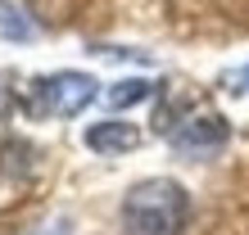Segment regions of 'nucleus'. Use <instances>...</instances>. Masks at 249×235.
Segmentation results:
<instances>
[{"instance_id":"1","label":"nucleus","mask_w":249,"mask_h":235,"mask_svg":"<svg viewBox=\"0 0 249 235\" xmlns=\"http://www.w3.org/2000/svg\"><path fill=\"white\" fill-rule=\"evenodd\" d=\"M123 235H181L190 222V195L181 181L145 176L123 195Z\"/></svg>"},{"instance_id":"2","label":"nucleus","mask_w":249,"mask_h":235,"mask_svg":"<svg viewBox=\"0 0 249 235\" xmlns=\"http://www.w3.org/2000/svg\"><path fill=\"white\" fill-rule=\"evenodd\" d=\"M154 127H159V136H163L181 158H209V154L222 150L227 136H231V127H227L222 113L195 109L190 100H172V104H163Z\"/></svg>"},{"instance_id":"3","label":"nucleus","mask_w":249,"mask_h":235,"mask_svg":"<svg viewBox=\"0 0 249 235\" xmlns=\"http://www.w3.org/2000/svg\"><path fill=\"white\" fill-rule=\"evenodd\" d=\"M95 77H86V72H50V77H36L32 86H27V113L32 118H72V113H82L86 104L95 100Z\"/></svg>"},{"instance_id":"4","label":"nucleus","mask_w":249,"mask_h":235,"mask_svg":"<svg viewBox=\"0 0 249 235\" xmlns=\"http://www.w3.org/2000/svg\"><path fill=\"white\" fill-rule=\"evenodd\" d=\"M136 145H141V131L131 122H118V118L86 127V150H95V154H131Z\"/></svg>"},{"instance_id":"5","label":"nucleus","mask_w":249,"mask_h":235,"mask_svg":"<svg viewBox=\"0 0 249 235\" xmlns=\"http://www.w3.org/2000/svg\"><path fill=\"white\" fill-rule=\"evenodd\" d=\"M0 36H9V41H32V36H36V27H32V18H27L18 5L0 0Z\"/></svg>"},{"instance_id":"6","label":"nucleus","mask_w":249,"mask_h":235,"mask_svg":"<svg viewBox=\"0 0 249 235\" xmlns=\"http://www.w3.org/2000/svg\"><path fill=\"white\" fill-rule=\"evenodd\" d=\"M154 95V82H141V77H127V82H118L109 91V104L113 109H131V104H141V100H150Z\"/></svg>"},{"instance_id":"7","label":"nucleus","mask_w":249,"mask_h":235,"mask_svg":"<svg viewBox=\"0 0 249 235\" xmlns=\"http://www.w3.org/2000/svg\"><path fill=\"white\" fill-rule=\"evenodd\" d=\"M222 86H227L231 95H245V91H249V64H245V68H236V72H227Z\"/></svg>"},{"instance_id":"8","label":"nucleus","mask_w":249,"mask_h":235,"mask_svg":"<svg viewBox=\"0 0 249 235\" xmlns=\"http://www.w3.org/2000/svg\"><path fill=\"white\" fill-rule=\"evenodd\" d=\"M9 113H14V86H9L5 72H0V122H5Z\"/></svg>"}]
</instances>
